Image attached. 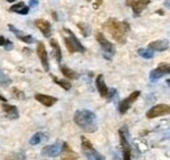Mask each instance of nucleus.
Masks as SVG:
<instances>
[{
    "label": "nucleus",
    "mask_w": 170,
    "mask_h": 160,
    "mask_svg": "<svg viewBox=\"0 0 170 160\" xmlns=\"http://www.w3.org/2000/svg\"><path fill=\"white\" fill-rule=\"evenodd\" d=\"M104 29L118 42L119 44L126 43V35L130 31L127 22H119L116 18H109L104 24Z\"/></svg>",
    "instance_id": "1"
},
{
    "label": "nucleus",
    "mask_w": 170,
    "mask_h": 160,
    "mask_svg": "<svg viewBox=\"0 0 170 160\" xmlns=\"http://www.w3.org/2000/svg\"><path fill=\"white\" fill-rule=\"evenodd\" d=\"M73 121L79 128H81L84 131H89V133H93L97 130L98 125H97V117L89 109H80L76 111L73 116Z\"/></svg>",
    "instance_id": "2"
},
{
    "label": "nucleus",
    "mask_w": 170,
    "mask_h": 160,
    "mask_svg": "<svg viewBox=\"0 0 170 160\" xmlns=\"http://www.w3.org/2000/svg\"><path fill=\"white\" fill-rule=\"evenodd\" d=\"M63 31L66 34H68V36H64V43H66V47L68 50L69 53H75V52H85V48L80 41L76 38V35L71 31L69 29H63Z\"/></svg>",
    "instance_id": "3"
},
{
    "label": "nucleus",
    "mask_w": 170,
    "mask_h": 160,
    "mask_svg": "<svg viewBox=\"0 0 170 160\" xmlns=\"http://www.w3.org/2000/svg\"><path fill=\"white\" fill-rule=\"evenodd\" d=\"M81 150L88 160H105V158L93 147V145L86 137H81Z\"/></svg>",
    "instance_id": "4"
},
{
    "label": "nucleus",
    "mask_w": 170,
    "mask_h": 160,
    "mask_svg": "<svg viewBox=\"0 0 170 160\" xmlns=\"http://www.w3.org/2000/svg\"><path fill=\"white\" fill-rule=\"evenodd\" d=\"M119 138H121L122 152H123V160H131V146H130V134L126 126L119 129Z\"/></svg>",
    "instance_id": "5"
},
{
    "label": "nucleus",
    "mask_w": 170,
    "mask_h": 160,
    "mask_svg": "<svg viewBox=\"0 0 170 160\" xmlns=\"http://www.w3.org/2000/svg\"><path fill=\"white\" fill-rule=\"evenodd\" d=\"M96 39H97V42L99 43V46H101L102 51H104L105 57H106L107 60L113 57L114 53H115V47L113 46V43H110V42L105 38V35L102 34V33H99V31L96 33Z\"/></svg>",
    "instance_id": "6"
},
{
    "label": "nucleus",
    "mask_w": 170,
    "mask_h": 160,
    "mask_svg": "<svg viewBox=\"0 0 170 160\" xmlns=\"http://www.w3.org/2000/svg\"><path fill=\"white\" fill-rule=\"evenodd\" d=\"M166 74H170V64L160 63L157 68L153 69V71L150 72L149 80L152 81V82H156V81H158L161 77H164V75H166Z\"/></svg>",
    "instance_id": "7"
},
{
    "label": "nucleus",
    "mask_w": 170,
    "mask_h": 160,
    "mask_svg": "<svg viewBox=\"0 0 170 160\" xmlns=\"http://www.w3.org/2000/svg\"><path fill=\"white\" fill-rule=\"evenodd\" d=\"M170 113V106L168 104H157L153 106L152 108L147 112V119H156L160 116H165Z\"/></svg>",
    "instance_id": "8"
},
{
    "label": "nucleus",
    "mask_w": 170,
    "mask_h": 160,
    "mask_svg": "<svg viewBox=\"0 0 170 160\" xmlns=\"http://www.w3.org/2000/svg\"><path fill=\"white\" fill-rule=\"evenodd\" d=\"M140 96V91H133L132 94H130L127 98H124L123 100H122L121 103H119L118 106V111L121 115H124L126 112L128 111V109L131 108V106H132V103L135 102L138 98Z\"/></svg>",
    "instance_id": "9"
},
{
    "label": "nucleus",
    "mask_w": 170,
    "mask_h": 160,
    "mask_svg": "<svg viewBox=\"0 0 170 160\" xmlns=\"http://www.w3.org/2000/svg\"><path fill=\"white\" fill-rule=\"evenodd\" d=\"M126 4L128 7L132 8L133 15L138 17V16H140V13L150 4V0H126Z\"/></svg>",
    "instance_id": "10"
},
{
    "label": "nucleus",
    "mask_w": 170,
    "mask_h": 160,
    "mask_svg": "<svg viewBox=\"0 0 170 160\" xmlns=\"http://www.w3.org/2000/svg\"><path fill=\"white\" fill-rule=\"evenodd\" d=\"M63 150V142H56L54 145H49L46 147H43L42 150V155L43 156H49V158H56L58 155L62 154Z\"/></svg>",
    "instance_id": "11"
},
{
    "label": "nucleus",
    "mask_w": 170,
    "mask_h": 160,
    "mask_svg": "<svg viewBox=\"0 0 170 160\" xmlns=\"http://www.w3.org/2000/svg\"><path fill=\"white\" fill-rule=\"evenodd\" d=\"M37 55L40 57L41 63H42V66L44 71H49L50 69V65H49V56H47V51L44 48V44L42 42H38V46H37Z\"/></svg>",
    "instance_id": "12"
},
{
    "label": "nucleus",
    "mask_w": 170,
    "mask_h": 160,
    "mask_svg": "<svg viewBox=\"0 0 170 160\" xmlns=\"http://www.w3.org/2000/svg\"><path fill=\"white\" fill-rule=\"evenodd\" d=\"M9 30L13 33L16 36H17L18 39H20L21 42H24V43H28V44H30V43H33L34 42V38H33L32 35H29V34H26V33H24V31H21V30H18V29H16L13 25H9Z\"/></svg>",
    "instance_id": "13"
},
{
    "label": "nucleus",
    "mask_w": 170,
    "mask_h": 160,
    "mask_svg": "<svg viewBox=\"0 0 170 160\" xmlns=\"http://www.w3.org/2000/svg\"><path fill=\"white\" fill-rule=\"evenodd\" d=\"M169 47V42L168 39H161V41H154V42H150L149 43V50H152L153 52L157 51V52H162L166 51Z\"/></svg>",
    "instance_id": "14"
},
{
    "label": "nucleus",
    "mask_w": 170,
    "mask_h": 160,
    "mask_svg": "<svg viewBox=\"0 0 170 160\" xmlns=\"http://www.w3.org/2000/svg\"><path fill=\"white\" fill-rule=\"evenodd\" d=\"M35 100L40 102L41 104H43L44 107H51L58 102V98L50 96V95H44V94H35Z\"/></svg>",
    "instance_id": "15"
},
{
    "label": "nucleus",
    "mask_w": 170,
    "mask_h": 160,
    "mask_svg": "<svg viewBox=\"0 0 170 160\" xmlns=\"http://www.w3.org/2000/svg\"><path fill=\"white\" fill-rule=\"evenodd\" d=\"M96 86H97V90H98L99 95H101L102 98H107V95H109V89H107L106 83H105L104 75H102V74L97 75V78H96Z\"/></svg>",
    "instance_id": "16"
},
{
    "label": "nucleus",
    "mask_w": 170,
    "mask_h": 160,
    "mask_svg": "<svg viewBox=\"0 0 170 160\" xmlns=\"http://www.w3.org/2000/svg\"><path fill=\"white\" fill-rule=\"evenodd\" d=\"M34 24H35V26L41 30V33H42L44 36H50V35H51V25H50L49 21L41 18V20H37Z\"/></svg>",
    "instance_id": "17"
},
{
    "label": "nucleus",
    "mask_w": 170,
    "mask_h": 160,
    "mask_svg": "<svg viewBox=\"0 0 170 160\" xmlns=\"http://www.w3.org/2000/svg\"><path fill=\"white\" fill-rule=\"evenodd\" d=\"M3 111L5 112V115L8 116V119H12V120H16L18 119V111L15 106H11V104H7V103H3Z\"/></svg>",
    "instance_id": "18"
},
{
    "label": "nucleus",
    "mask_w": 170,
    "mask_h": 160,
    "mask_svg": "<svg viewBox=\"0 0 170 160\" xmlns=\"http://www.w3.org/2000/svg\"><path fill=\"white\" fill-rule=\"evenodd\" d=\"M11 12H16L18 13V15H28V12H29V7H26V4L25 3H18V4H13L12 7L9 8Z\"/></svg>",
    "instance_id": "19"
},
{
    "label": "nucleus",
    "mask_w": 170,
    "mask_h": 160,
    "mask_svg": "<svg viewBox=\"0 0 170 160\" xmlns=\"http://www.w3.org/2000/svg\"><path fill=\"white\" fill-rule=\"evenodd\" d=\"M62 154H63V159L62 160H75L77 158V154H75L73 151L71 150L67 143H63V150H62Z\"/></svg>",
    "instance_id": "20"
},
{
    "label": "nucleus",
    "mask_w": 170,
    "mask_h": 160,
    "mask_svg": "<svg viewBox=\"0 0 170 160\" xmlns=\"http://www.w3.org/2000/svg\"><path fill=\"white\" fill-rule=\"evenodd\" d=\"M50 44H51V47H52V51H54V56H55V59H56V61L60 63V60H62V50H60L58 41L56 39H50Z\"/></svg>",
    "instance_id": "21"
},
{
    "label": "nucleus",
    "mask_w": 170,
    "mask_h": 160,
    "mask_svg": "<svg viewBox=\"0 0 170 160\" xmlns=\"http://www.w3.org/2000/svg\"><path fill=\"white\" fill-rule=\"evenodd\" d=\"M60 72L63 73V75L64 77H67V78H69V80H76L79 75H77V73L76 72H73L72 69H69L68 66H64L62 65L60 66Z\"/></svg>",
    "instance_id": "22"
},
{
    "label": "nucleus",
    "mask_w": 170,
    "mask_h": 160,
    "mask_svg": "<svg viewBox=\"0 0 170 160\" xmlns=\"http://www.w3.org/2000/svg\"><path fill=\"white\" fill-rule=\"evenodd\" d=\"M44 139H46V136H44L43 133H35L34 136L30 138V141H29V143L32 146H37V145H40L41 142H43Z\"/></svg>",
    "instance_id": "23"
},
{
    "label": "nucleus",
    "mask_w": 170,
    "mask_h": 160,
    "mask_svg": "<svg viewBox=\"0 0 170 160\" xmlns=\"http://www.w3.org/2000/svg\"><path fill=\"white\" fill-rule=\"evenodd\" d=\"M11 82H12V80L0 69V86H4V87L5 86H9Z\"/></svg>",
    "instance_id": "24"
},
{
    "label": "nucleus",
    "mask_w": 170,
    "mask_h": 160,
    "mask_svg": "<svg viewBox=\"0 0 170 160\" xmlns=\"http://www.w3.org/2000/svg\"><path fill=\"white\" fill-rule=\"evenodd\" d=\"M51 77H52V80H54V82L58 83V85H59L60 87H63L64 90H69V89H71V83H69L68 81H66V80H58L55 75H51Z\"/></svg>",
    "instance_id": "25"
},
{
    "label": "nucleus",
    "mask_w": 170,
    "mask_h": 160,
    "mask_svg": "<svg viewBox=\"0 0 170 160\" xmlns=\"http://www.w3.org/2000/svg\"><path fill=\"white\" fill-rule=\"evenodd\" d=\"M138 52H139V55L144 59H152L153 57V51L149 48H140Z\"/></svg>",
    "instance_id": "26"
},
{
    "label": "nucleus",
    "mask_w": 170,
    "mask_h": 160,
    "mask_svg": "<svg viewBox=\"0 0 170 160\" xmlns=\"http://www.w3.org/2000/svg\"><path fill=\"white\" fill-rule=\"evenodd\" d=\"M25 154L24 152H13L7 156V160H25Z\"/></svg>",
    "instance_id": "27"
},
{
    "label": "nucleus",
    "mask_w": 170,
    "mask_h": 160,
    "mask_svg": "<svg viewBox=\"0 0 170 160\" xmlns=\"http://www.w3.org/2000/svg\"><path fill=\"white\" fill-rule=\"evenodd\" d=\"M77 27L81 30V33H83V35H84V36H88L89 33H90V27H89V25H86V24L79 22V24H77Z\"/></svg>",
    "instance_id": "28"
},
{
    "label": "nucleus",
    "mask_w": 170,
    "mask_h": 160,
    "mask_svg": "<svg viewBox=\"0 0 170 160\" xmlns=\"http://www.w3.org/2000/svg\"><path fill=\"white\" fill-rule=\"evenodd\" d=\"M0 46L5 47L7 50H12V42L8 41V39H5L3 35H0Z\"/></svg>",
    "instance_id": "29"
},
{
    "label": "nucleus",
    "mask_w": 170,
    "mask_h": 160,
    "mask_svg": "<svg viewBox=\"0 0 170 160\" xmlns=\"http://www.w3.org/2000/svg\"><path fill=\"white\" fill-rule=\"evenodd\" d=\"M12 94L15 95L17 99H20V100H22V99H25V95H24V92L22 91H20L18 89H13L12 90Z\"/></svg>",
    "instance_id": "30"
},
{
    "label": "nucleus",
    "mask_w": 170,
    "mask_h": 160,
    "mask_svg": "<svg viewBox=\"0 0 170 160\" xmlns=\"http://www.w3.org/2000/svg\"><path fill=\"white\" fill-rule=\"evenodd\" d=\"M38 4V0H30V7H35Z\"/></svg>",
    "instance_id": "31"
},
{
    "label": "nucleus",
    "mask_w": 170,
    "mask_h": 160,
    "mask_svg": "<svg viewBox=\"0 0 170 160\" xmlns=\"http://www.w3.org/2000/svg\"><path fill=\"white\" fill-rule=\"evenodd\" d=\"M0 100H1L3 103H7V98H4L3 95H0Z\"/></svg>",
    "instance_id": "32"
},
{
    "label": "nucleus",
    "mask_w": 170,
    "mask_h": 160,
    "mask_svg": "<svg viewBox=\"0 0 170 160\" xmlns=\"http://www.w3.org/2000/svg\"><path fill=\"white\" fill-rule=\"evenodd\" d=\"M165 5L168 8H170V0H165Z\"/></svg>",
    "instance_id": "33"
},
{
    "label": "nucleus",
    "mask_w": 170,
    "mask_h": 160,
    "mask_svg": "<svg viewBox=\"0 0 170 160\" xmlns=\"http://www.w3.org/2000/svg\"><path fill=\"white\" fill-rule=\"evenodd\" d=\"M13 1H16V0H8V3H13Z\"/></svg>",
    "instance_id": "34"
},
{
    "label": "nucleus",
    "mask_w": 170,
    "mask_h": 160,
    "mask_svg": "<svg viewBox=\"0 0 170 160\" xmlns=\"http://www.w3.org/2000/svg\"><path fill=\"white\" fill-rule=\"evenodd\" d=\"M168 85H169V86H170V80H169V81H168Z\"/></svg>",
    "instance_id": "35"
}]
</instances>
